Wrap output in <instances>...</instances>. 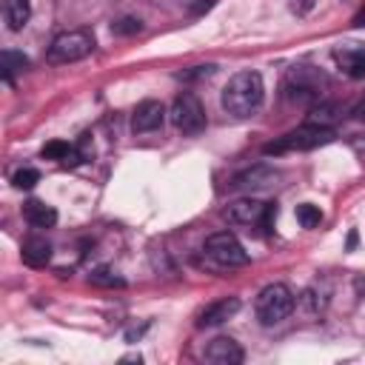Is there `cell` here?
Wrapping results in <instances>:
<instances>
[{
    "instance_id": "cell-1",
    "label": "cell",
    "mask_w": 365,
    "mask_h": 365,
    "mask_svg": "<svg viewBox=\"0 0 365 365\" xmlns=\"http://www.w3.org/2000/svg\"><path fill=\"white\" fill-rule=\"evenodd\" d=\"M262 94H265V86H262L259 71H251V68H248V71H237V74L225 83L220 103H222V108H225L231 117L242 120V117H251V114L262 106Z\"/></svg>"
},
{
    "instance_id": "cell-2",
    "label": "cell",
    "mask_w": 365,
    "mask_h": 365,
    "mask_svg": "<svg viewBox=\"0 0 365 365\" xmlns=\"http://www.w3.org/2000/svg\"><path fill=\"white\" fill-rule=\"evenodd\" d=\"M297 305V297L294 291L285 285V282H271L265 285L259 294H257V302H254V311H257V319L262 325H277L282 319L291 317Z\"/></svg>"
},
{
    "instance_id": "cell-3",
    "label": "cell",
    "mask_w": 365,
    "mask_h": 365,
    "mask_svg": "<svg viewBox=\"0 0 365 365\" xmlns=\"http://www.w3.org/2000/svg\"><path fill=\"white\" fill-rule=\"evenodd\" d=\"M334 140V128L331 125H314V123H305L288 134H282L277 143H268L265 145V154H285V151H311V148H319L325 143Z\"/></svg>"
},
{
    "instance_id": "cell-4",
    "label": "cell",
    "mask_w": 365,
    "mask_h": 365,
    "mask_svg": "<svg viewBox=\"0 0 365 365\" xmlns=\"http://www.w3.org/2000/svg\"><path fill=\"white\" fill-rule=\"evenodd\" d=\"M94 34L88 29H71V31H60L51 46H48V63L63 66V63H77L83 57H88L94 51Z\"/></svg>"
},
{
    "instance_id": "cell-5",
    "label": "cell",
    "mask_w": 365,
    "mask_h": 365,
    "mask_svg": "<svg viewBox=\"0 0 365 365\" xmlns=\"http://www.w3.org/2000/svg\"><path fill=\"white\" fill-rule=\"evenodd\" d=\"M168 117H171L174 128L180 134H185V137H197L205 128V108H202L200 97L191 94V91H182V94L174 97Z\"/></svg>"
},
{
    "instance_id": "cell-6",
    "label": "cell",
    "mask_w": 365,
    "mask_h": 365,
    "mask_svg": "<svg viewBox=\"0 0 365 365\" xmlns=\"http://www.w3.org/2000/svg\"><path fill=\"white\" fill-rule=\"evenodd\" d=\"M274 214H277L274 202H262V200H254V197L234 200L225 208V220L228 222H234V225H259L262 231H271Z\"/></svg>"
},
{
    "instance_id": "cell-7",
    "label": "cell",
    "mask_w": 365,
    "mask_h": 365,
    "mask_svg": "<svg viewBox=\"0 0 365 365\" xmlns=\"http://www.w3.org/2000/svg\"><path fill=\"white\" fill-rule=\"evenodd\" d=\"M202 251H205V257H208L214 265H220V268H242V265H248V251L242 248V242H240L231 231H217V234H211V237L205 240Z\"/></svg>"
},
{
    "instance_id": "cell-8",
    "label": "cell",
    "mask_w": 365,
    "mask_h": 365,
    "mask_svg": "<svg viewBox=\"0 0 365 365\" xmlns=\"http://www.w3.org/2000/svg\"><path fill=\"white\" fill-rule=\"evenodd\" d=\"M322 83V74H317L311 66H294L285 74V94L294 103H317Z\"/></svg>"
},
{
    "instance_id": "cell-9",
    "label": "cell",
    "mask_w": 365,
    "mask_h": 365,
    "mask_svg": "<svg viewBox=\"0 0 365 365\" xmlns=\"http://www.w3.org/2000/svg\"><path fill=\"white\" fill-rule=\"evenodd\" d=\"M163 120H165V106L160 100H143L131 114V128L134 134H148V131H157Z\"/></svg>"
},
{
    "instance_id": "cell-10",
    "label": "cell",
    "mask_w": 365,
    "mask_h": 365,
    "mask_svg": "<svg viewBox=\"0 0 365 365\" xmlns=\"http://www.w3.org/2000/svg\"><path fill=\"white\" fill-rule=\"evenodd\" d=\"M205 359L214 362V365H240L245 359V354H242L240 342H234L231 336H217V339L208 342Z\"/></svg>"
},
{
    "instance_id": "cell-11",
    "label": "cell",
    "mask_w": 365,
    "mask_h": 365,
    "mask_svg": "<svg viewBox=\"0 0 365 365\" xmlns=\"http://www.w3.org/2000/svg\"><path fill=\"white\" fill-rule=\"evenodd\" d=\"M334 60L339 66V71L351 80H362L365 77V48L359 46H342L334 48Z\"/></svg>"
},
{
    "instance_id": "cell-12",
    "label": "cell",
    "mask_w": 365,
    "mask_h": 365,
    "mask_svg": "<svg viewBox=\"0 0 365 365\" xmlns=\"http://www.w3.org/2000/svg\"><path fill=\"white\" fill-rule=\"evenodd\" d=\"M237 311H240V299H237V297L217 299V302H211V305H205V308H202V314H200L197 325H200V328H214V325H222V322H225V319H231Z\"/></svg>"
},
{
    "instance_id": "cell-13",
    "label": "cell",
    "mask_w": 365,
    "mask_h": 365,
    "mask_svg": "<svg viewBox=\"0 0 365 365\" xmlns=\"http://www.w3.org/2000/svg\"><path fill=\"white\" fill-rule=\"evenodd\" d=\"M23 220L31 228H54L57 225V211L43 200H26L23 202Z\"/></svg>"
},
{
    "instance_id": "cell-14",
    "label": "cell",
    "mask_w": 365,
    "mask_h": 365,
    "mask_svg": "<svg viewBox=\"0 0 365 365\" xmlns=\"http://www.w3.org/2000/svg\"><path fill=\"white\" fill-rule=\"evenodd\" d=\"M23 262L26 265H31V268H43V265H48V259H51V242L46 240V237H29L26 242H23Z\"/></svg>"
},
{
    "instance_id": "cell-15",
    "label": "cell",
    "mask_w": 365,
    "mask_h": 365,
    "mask_svg": "<svg viewBox=\"0 0 365 365\" xmlns=\"http://www.w3.org/2000/svg\"><path fill=\"white\" fill-rule=\"evenodd\" d=\"M0 9H3V20H6L9 31H20L29 23L31 0H0Z\"/></svg>"
},
{
    "instance_id": "cell-16",
    "label": "cell",
    "mask_w": 365,
    "mask_h": 365,
    "mask_svg": "<svg viewBox=\"0 0 365 365\" xmlns=\"http://www.w3.org/2000/svg\"><path fill=\"white\" fill-rule=\"evenodd\" d=\"M26 68H29V57H26L23 51L6 48V51L0 54V74H3L6 83H11L14 74H20V71H26Z\"/></svg>"
},
{
    "instance_id": "cell-17",
    "label": "cell",
    "mask_w": 365,
    "mask_h": 365,
    "mask_svg": "<svg viewBox=\"0 0 365 365\" xmlns=\"http://www.w3.org/2000/svg\"><path fill=\"white\" fill-rule=\"evenodd\" d=\"M271 171H265V168H254V171H245V174H237L234 180H231V188H262V185H268L271 182Z\"/></svg>"
},
{
    "instance_id": "cell-18",
    "label": "cell",
    "mask_w": 365,
    "mask_h": 365,
    "mask_svg": "<svg viewBox=\"0 0 365 365\" xmlns=\"http://www.w3.org/2000/svg\"><path fill=\"white\" fill-rule=\"evenodd\" d=\"M37 182H40V171H37V168H31V165H23V168H17V171L11 174V185H14V188H20V191L34 188Z\"/></svg>"
},
{
    "instance_id": "cell-19",
    "label": "cell",
    "mask_w": 365,
    "mask_h": 365,
    "mask_svg": "<svg viewBox=\"0 0 365 365\" xmlns=\"http://www.w3.org/2000/svg\"><path fill=\"white\" fill-rule=\"evenodd\" d=\"M297 222H299L302 228H317V225L322 222V211H319V205H311V202L297 205Z\"/></svg>"
},
{
    "instance_id": "cell-20",
    "label": "cell",
    "mask_w": 365,
    "mask_h": 365,
    "mask_svg": "<svg viewBox=\"0 0 365 365\" xmlns=\"http://www.w3.org/2000/svg\"><path fill=\"white\" fill-rule=\"evenodd\" d=\"M334 111H336V106H331V103H319V106L311 111L308 123H314V125H328V123L334 120Z\"/></svg>"
},
{
    "instance_id": "cell-21",
    "label": "cell",
    "mask_w": 365,
    "mask_h": 365,
    "mask_svg": "<svg viewBox=\"0 0 365 365\" xmlns=\"http://www.w3.org/2000/svg\"><path fill=\"white\" fill-rule=\"evenodd\" d=\"M91 282H94V285H123V279L114 277L111 268H97V271H91Z\"/></svg>"
},
{
    "instance_id": "cell-22",
    "label": "cell",
    "mask_w": 365,
    "mask_h": 365,
    "mask_svg": "<svg viewBox=\"0 0 365 365\" xmlns=\"http://www.w3.org/2000/svg\"><path fill=\"white\" fill-rule=\"evenodd\" d=\"M111 29H114L117 34H134V31H140V20H134V17H123V20H117Z\"/></svg>"
},
{
    "instance_id": "cell-23",
    "label": "cell",
    "mask_w": 365,
    "mask_h": 365,
    "mask_svg": "<svg viewBox=\"0 0 365 365\" xmlns=\"http://www.w3.org/2000/svg\"><path fill=\"white\" fill-rule=\"evenodd\" d=\"M314 9V0H294V11L297 14H308Z\"/></svg>"
},
{
    "instance_id": "cell-24",
    "label": "cell",
    "mask_w": 365,
    "mask_h": 365,
    "mask_svg": "<svg viewBox=\"0 0 365 365\" xmlns=\"http://www.w3.org/2000/svg\"><path fill=\"white\" fill-rule=\"evenodd\" d=\"M356 117H359V120H365V100L356 106Z\"/></svg>"
}]
</instances>
